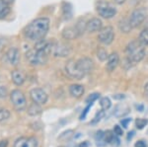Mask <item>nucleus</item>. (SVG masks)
Returning <instances> with one entry per match:
<instances>
[{"instance_id": "obj_1", "label": "nucleus", "mask_w": 148, "mask_h": 147, "mask_svg": "<svg viewBox=\"0 0 148 147\" xmlns=\"http://www.w3.org/2000/svg\"><path fill=\"white\" fill-rule=\"evenodd\" d=\"M49 29V20L47 18H38L31 22L24 30V35L31 41H40L44 39Z\"/></svg>"}, {"instance_id": "obj_2", "label": "nucleus", "mask_w": 148, "mask_h": 147, "mask_svg": "<svg viewBox=\"0 0 148 147\" xmlns=\"http://www.w3.org/2000/svg\"><path fill=\"white\" fill-rule=\"evenodd\" d=\"M143 46H142L139 41H132L127 44L125 49V54L128 64H136L144 58L145 51Z\"/></svg>"}, {"instance_id": "obj_3", "label": "nucleus", "mask_w": 148, "mask_h": 147, "mask_svg": "<svg viewBox=\"0 0 148 147\" xmlns=\"http://www.w3.org/2000/svg\"><path fill=\"white\" fill-rule=\"evenodd\" d=\"M49 53H51L47 51H39V49H34L28 51L26 57L32 65H42L47 62Z\"/></svg>"}, {"instance_id": "obj_4", "label": "nucleus", "mask_w": 148, "mask_h": 147, "mask_svg": "<svg viewBox=\"0 0 148 147\" xmlns=\"http://www.w3.org/2000/svg\"><path fill=\"white\" fill-rule=\"evenodd\" d=\"M97 12L101 17L105 19H111L116 14V9L106 1H100L97 5Z\"/></svg>"}, {"instance_id": "obj_5", "label": "nucleus", "mask_w": 148, "mask_h": 147, "mask_svg": "<svg viewBox=\"0 0 148 147\" xmlns=\"http://www.w3.org/2000/svg\"><path fill=\"white\" fill-rule=\"evenodd\" d=\"M65 71L67 73V75L72 79L75 80H80L83 77H85L86 75L82 71L80 70V68L77 65V61L74 59H70L65 65Z\"/></svg>"}, {"instance_id": "obj_6", "label": "nucleus", "mask_w": 148, "mask_h": 147, "mask_svg": "<svg viewBox=\"0 0 148 147\" xmlns=\"http://www.w3.org/2000/svg\"><path fill=\"white\" fill-rule=\"evenodd\" d=\"M10 99L14 108L17 111H23L26 108V106H27V101H26L25 95L20 90H13L10 94Z\"/></svg>"}, {"instance_id": "obj_7", "label": "nucleus", "mask_w": 148, "mask_h": 147, "mask_svg": "<svg viewBox=\"0 0 148 147\" xmlns=\"http://www.w3.org/2000/svg\"><path fill=\"white\" fill-rule=\"evenodd\" d=\"M114 32L113 27L111 26H107V27H103L99 31V35H98V40L103 44H111L114 42Z\"/></svg>"}, {"instance_id": "obj_8", "label": "nucleus", "mask_w": 148, "mask_h": 147, "mask_svg": "<svg viewBox=\"0 0 148 147\" xmlns=\"http://www.w3.org/2000/svg\"><path fill=\"white\" fill-rule=\"evenodd\" d=\"M147 12L144 8H137L131 13L130 17V23L132 28H137L145 20Z\"/></svg>"}, {"instance_id": "obj_9", "label": "nucleus", "mask_w": 148, "mask_h": 147, "mask_svg": "<svg viewBox=\"0 0 148 147\" xmlns=\"http://www.w3.org/2000/svg\"><path fill=\"white\" fill-rule=\"evenodd\" d=\"M31 99L34 103H37L39 105H45L47 102V94L46 91L40 88H34L30 92Z\"/></svg>"}, {"instance_id": "obj_10", "label": "nucleus", "mask_w": 148, "mask_h": 147, "mask_svg": "<svg viewBox=\"0 0 148 147\" xmlns=\"http://www.w3.org/2000/svg\"><path fill=\"white\" fill-rule=\"evenodd\" d=\"M77 61V65L80 68V70L84 73L85 75L91 73L93 69H94V62L91 58L89 57H82L79 58Z\"/></svg>"}, {"instance_id": "obj_11", "label": "nucleus", "mask_w": 148, "mask_h": 147, "mask_svg": "<svg viewBox=\"0 0 148 147\" xmlns=\"http://www.w3.org/2000/svg\"><path fill=\"white\" fill-rule=\"evenodd\" d=\"M39 143L35 137H20L14 143V147H38Z\"/></svg>"}, {"instance_id": "obj_12", "label": "nucleus", "mask_w": 148, "mask_h": 147, "mask_svg": "<svg viewBox=\"0 0 148 147\" xmlns=\"http://www.w3.org/2000/svg\"><path fill=\"white\" fill-rule=\"evenodd\" d=\"M52 53L56 56H66L70 53V47L66 44L60 42V44H52Z\"/></svg>"}, {"instance_id": "obj_13", "label": "nucleus", "mask_w": 148, "mask_h": 147, "mask_svg": "<svg viewBox=\"0 0 148 147\" xmlns=\"http://www.w3.org/2000/svg\"><path fill=\"white\" fill-rule=\"evenodd\" d=\"M82 31H83V29H81L80 25L78 24L76 27L66 28V29L63 31L62 36H63L64 39H66V40H72L74 38L78 37V36L82 33Z\"/></svg>"}, {"instance_id": "obj_14", "label": "nucleus", "mask_w": 148, "mask_h": 147, "mask_svg": "<svg viewBox=\"0 0 148 147\" xmlns=\"http://www.w3.org/2000/svg\"><path fill=\"white\" fill-rule=\"evenodd\" d=\"M5 57L11 65H17L20 60V53L16 47H11L6 53Z\"/></svg>"}, {"instance_id": "obj_15", "label": "nucleus", "mask_w": 148, "mask_h": 147, "mask_svg": "<svg viewBox=\"0 0 148 147\" xmlns=\"http://www.w3.org/2000/svg\"><path fill=\"white\" fill-rule=\"evenodd\" d=\"M103 28V23L99 18H92L86 23V31L89 33L99 32Z\"/></svg>"}, {"instance_id": "obj_16", "label": "nucleus", "mask_w": 148, "mask_h": 147, "mask_svg": "<svg viewBox=\"0 0 148 147\" xmlns=\"http://www.w3.org/2000/svg\"><path fill=\"white\" fill-rule=\"evenodd\" d=\"M119 63H120V56H119V54L116 53H111L108 57V61H107V70L109 72H113L116 68V66L119 65Z\"/></svg>"}, {"instance_id": "obj_17", "label": "nucleus", "mask_w": 148, "mask_h": 147, "mask_svg": "<svg viewBox=\"0 0 148 147\" xmlns=\"http://www.w3.org/2000/svg\"><path fill=\"white\" fill-rule=\"evenodd\" d=\"M11 78L12 81L14 82V84H16L17 86H20L22 85L26 80V76L25 74L20 70H13L11 72Z\"/></svg>"}, {"instance_id": "obj_18", "label": "nucleus", "mask_w": 148, "mask_h": 147, "mask_svg": "<svg viewBox=\"0 0 148 147\" xmlns=\"http://www.w3.org/2000/svg\"><path fill=\"white\" fill-rule=\"evenodd\" d=\"M85 92V89L80 84H73L69 87V93L74 98H80Z\"/></svg>"}, {"instance_id": "obj_19", "label": "nucleus", "mask_w": 148, "mask_h": 147, "mask_svg": "<svg viewBox=\"0 0 148 147\" xmlns=\"http://www.w3.org/2000/svg\"><path fill=\"white\" fill-rule=\"evenodd\" d=\"M130 113V108H128L127 105H119L116 106V108L114 109V115L116 116V118H121L123 116L127 115Z\"/></svg>"}, {"instance_id": "obj_20", "label": "nucleus", "mask_w": 148, "mask_h": 147, "mask_svg": "<svg viewBox=\"0 0 148 147\" xmlns=\"http://www.w3.org/2000/svg\"><path fill=\"white\" fill-rule=\"evenodd\" d=\"M40 113H42V107L37 103H33L28 109V113L30 116H33V117L40 115Z\"/></svg>"}, {"instance_id": "obj_21", "label": "nucleus", "mask_w": 148, "mask_h": 147, "mask_svg": "<svg viewBox=\"0 0 148 147\" xmlns=\"http://www.w3.org/2000/svg\"><path fill=\"white\" fill-rule=\"evenodd\" d=\"M9 12H10V8L8 3L5 0H0V19L6 17Z\"/></svg>"}, {"instance_id": "obj_22", "label": "nucleus", "mask_w": 148, "mask_h": 147, "mask_svg": "<svg viewBox=\"0 0 148 147\" xmlns=\"http://www.w3.org/2000/svg\"><path fill=\"white\" fill-rule=\"evenodd\" d=\"M132 29L130 23V19L128 20H123L120 22V30L123 33H130V30Z\"/></svg>"}, {"instance_id": "obj_23", "label": "nucleus", "mask_w": 148, "mask_h": 147, "mask_svg": "<svg viewBox=\"0 0 148 147\" xmlns=\"http://www.w3.org/2000/svg\"><path fill=\"white\" fill-rule=\"evenodd\" d=\"M138 41L140 42L142 46H148V28L142 30V32L139 35V38H138Z\"/></svg>"}, {"instance_id": "obj_24", "label": "nucleus", "mask_w": 148, "mask_h": 147, "mask_svg": "<svg viewBox=\"0 0 148 147\" xmlns=\"http://www.w3.org/2000/svg\"><path fill=\"white\" fill-rule=\"evenodd\" d=\"M62 11H63V16H64V18H65V19L69 20V19L72 17V9H71L70 4L63 3Z\"/></svg>"}, {"instance_id": "obj_25", "label": "nucleus", "mask_w": 148, "mask_h": 147, "mask_svg": "<svg viewBox=\"0 0 148 147\" xmlns=\"http://www.w3.org/2000/svg\"><path fill=\"white\" fill-rule=\"evenodd\" d=\"M104 136H105V132L103 130H99V131L96 132V135H95V139L97 141V145L98 146H104L106 143L104 140Z\"/></svg>"}, {"instance_id": "obj_26", "label": "nucleus", "mask_w": 148, "mask_h": 147, "mask_svg": "<svg viewBox=\"0 0 148 147\" xmlns=\"http://www.w3.org/2000/svg\"><path fill=\"white\" fill-rule=\"evenodd\" d=\"M100 106H101L102 110L107 111V110H109V109L111 108L112 102L108 98V97H104V98H102L101 101H100Z\"/></svg>"}, {"instance_id": "obj_27", "label": "nucleus", "mask_w": 148, "mask_h": 147, "mask_svg": "<svg viewBox=\"0 0 148 147\" xmlns=\"http://www.w3.org/2000/svg\"><path fill=\"white\" fill-rule=\"evenodd\" d=\"M114 137H116V134H114V131H112V130H107V131H105L104 140L106 143H113Z\"/></svg>"}, {"instance_id": "obj_28", "label": "nucleus", "mask_w": 148, "mask_h": 147, "mask_svg": "<svg viewBox=\"0 0 148 147\" xmlns=\"http://www.w3.org/2000/svg\"><path fill=\"white\" fill-rule=\"evenodd\" d=\"M73 133H74V131L72 129L66 130V131H64V132H62V133L60 134V136L58 137V139H59V140H62V141H66V140L70 139L71 137L73 136Z\"/></svg>"}, {"instance_id": "obj_29", "label": "nucleus", "mask_w": 148, "mask_h": 147, "mask_svg": "<svg viewBox=\"0 0 148 147\" xmlns=\"http://www.w3.org/2000/svg\"><path fill=\"white\" fill-rule=\"evenodd\" d=\"M10 118V112L6 109H0V122L7 120Z\"/></svg>"}, {"instance_id": "obj_30", "label": "nucleus", "mask_w": 148, "mask_h": 147, "mask_svg": "<svg viewBox=\"0 0 148 147\" xmlns=\"http://www.w3.org/2000/svg\"><path fill=\"white\" fill-rule=\"evenodd\" d=\"M147 124H148V120L146 118H136V120H135V125H136L138 129H143L146 126Z\"/></svg>"}, {"instance_id": "obj_31", "label": "nucleus", "mask_w": 148, "mask_h": 147, "mask_svg": "<svg viewBox=\"0 0 148 147\" xmlns=\"http://www.w3.org/2000/svg\"><path fill=\"white\" fill-rule=\"evenodd\" d=\"M105 117V111L104 110H102V111H99L97 113H96V116H95V118L92 120V122H91V124H98V122H100V120H102L103 118Z\"/></svg>"}, {"instance_id": "obj_32", "label": "nucleus", "mask_w": 148, "mask_h": 147, "mask_svg": "<svg viewBox=\"0 0 148 147\" xmlns=\"http://www.w3.org/2000/svg\"><path fill=\"white\" fill-rule=\"evenodd\" d=\"M100 98V94L99 93H93L86 99V103L87 104H94L95 101H97Z\"/></svg>"}, {"instance_id": "obj_33", "label": "nucleus", "mask_w": 148, "mask_h": 147, "mask_svg": "<svg viewBox=\"0 0 148 147\" xmlns=\"http://www.w3.org/2000/svg\"><path fill=\"white\" fill-rule=\"evenodd\" d=\"M98 57H99L100 60L104 61L109 57V55L105 49H99V51H98Z\"/></svg>"}, {"instance_id": "obj_34", "label": "nucleus", "mask_w": 148, "mask_h": 147, "mask_svg": "<svg viewBox=\"0 0 148 147\" xmlns=\"http://www.w3.org/2000/svg\"><path fill=\"white\" fill-rule=\"evenodd\" d=\"M92 106H93V104H88V106L84 109L83 113H81V116H80V120H84V118H86V116H87V113H88V112H89L90 109H91V107H92Z\"/></svg>"}, {"instance_id": "obj_35", "label": "nucleus", "mask_w": 148, "mask_h": 147, "mask_svg": "<svg viewBox=\"0 0 148 147\" xmlns=\"http://www.w3.org/2000/svg\"><path fill=\"white\" fill-rule=\"evenodd\" d=\"M114 134L116 135H118V136H121V135H123V129L120 126V125H114Z\"/></svg>"}, {"instance_id": "obj_36", "label": "nucleus", "mask_w": 148, "mask_h": 147, "mask_svg": "<svg viewBox=\"0 0 148 147\" xmlns=\"http://www.w3.org/2000/svg\"><path fill=\"white\" fill-rule=\"evenodd\" d=\"M131 122V118H123V120H121V124L123 125L125 129L128 126V124H130V122Z\"/></svg>"}, {"instance_id": "obj_37", "label": "nucleus", "mask_w": 148, "mask_h": 147, "mask_svg": "<svg viewBox=\"0 0 148 147\" xmlns=\"http://www.w3.org/2000/svg\"><path fill=\"white\" fill-rule=\"evenodd\" d=\"M7 96V89L3 86H0V98H5Z\"/></svg>"}, {"instance_id": "obj_38", "label": "nucleus", "mask_w": 148, "mask_h": 147, "mask_svg": "<svg viewBox=\"0 0 148 147\" xmlns=\"http://www.w3.org/2000/svg\"><path fill=\"white\" fill-rule=\"evenodd\" d=\"M135 147H147V145H146V143H145V141L139 140L135 143Z\"/></svg>"}, {"instance_id": "obj_39", "label": "nucleus", "mask_w": 148, "mask_h": 147, "mask_svg": "<svg viewBox=\"0 0 148 147\" xmlns=\"http://www.w3.org/2000/svg\"><path fill=\"white\" fill-rule=\"evenodd\" d=\"M125 95H121V94H118V95H114V99H116V100H123V98H125Z\"/></svg>"}, {"instance_id": "obj_40", "label": "nucleus", "mask_w": 148, "mask_h": 147, "mask_svg": "<svg viewBox=\"0 0 148 147\" xmlns=\"http://www.w3.org/2000/svg\"><path fill=\"white\" fill-rule=\"evenodd\" d=\"M78 147H90V143H89V141H83L79 144Z\"/></svg>"}, {"instance_id": "obj_41", "label": "nucleus", "mask_w": 148, "mask_h": 147, "mask_svg": "<svg viewBox=\"0 0 148 147\" xmlns=\"http://www.w3.org/2000/svg\"><path fill=\"white\" fill-rule=\"evenodd\" d=\"M7 145H8V140L7 139L0 141V147H7Z\"/></svg>"}, {"instance_id": "obj_42", "label": "nucleus", "mask_w": 148, "mask_h": 147, "mask_svg": "<svg viewBox=\"0 0 148 147\" xmlns=\"http://www.w3.org/2000/svg\"><path fill=\"white\" fill-rule=\"evenodd\" d=\"M134 133H135V132L133 131V130H132V131H130V132H128V135H127V140H130V139L132 138L133 136H134Z\"/></svg>"}, {"instance_id": "obj_43", "label": "nucleus", "mask_w": 148, "mask_h": 147, "mask_svg": "<svg viewBox=\"0 0 148 147\" xmlns=\"http://www.w3.org/2000/svg\"><path fill=\"white\" fill-rule=\"evenodd\" d=\"M4 46H5V42L3 41V39H0V51L3 49Z\"/></svg>"}, {"instance_id": "obj_44", "label": "nucleus", "mask_w": 148, "mask_h": 147, "mask_svg": "<svg viewBox=\"0 0 148 147\" xmlns=\"http://www.w3.org/2000/svg\"><path fill=\"white\" fill-rule=\"evenodd\" d=\"M144 94H145V96L148 97V82L145 84V86H144Z\"/></svg>"}, {"instance_id": "obj_45", "label": "nucleus", "mask_w": 148, "mask_h": 147, "mask_svg": "<svg viewBox=\"0 0 148 147\" xmlns=\"http://www.w3.org/2000/svg\"><path fill=\"white\" fill-rule=\"evenodd\" d=\"M136 109H137L138 111H139V112H143V109H144V108H143L142 105H137L136 106Z\"/></svg>"}, {"instance_id": "obj_46", "label": "nucleus", "mask_w": 148, "mask_h": 147, "mask_svg": "<svg viewBox=\"0 0 148 147\" xmlns=\"http://www.w3.org/2000/svg\"><path fill=\"white\" fill-rule=\"evenodd\" d=\"M114 2H116V4H123V2L125 1V0H114Z\"/></svg>"}, {"instance_id": "obj_47", "label": "nucleus", "mask_w": 148, "mask_h": 147, "mask_svg": "<svg viewBox=\"0 0 148 147\" xmlns=\"http://www.w3.org/2000/svg\"><path fill=\"white\" fill-rule=\"evenodd\" d=\"M5 1L7 2V3H8V4H9V3H12V2H13V1H14V0H5Z\"/></svg>"}, {"instance_id": "obj_48", "label": "nucleus", "mask_w": 148, "mask_h": 147, "mask_svg": "<svg viewBox=\"0 0 148 147\" xmlns=\"http://www.w3.org/2000/svg\"><path fill=\"white\" fill-rule=\"evenodd\" d=\"M61 147H63V146H61Z\"/></svg>"}]
</instances>
